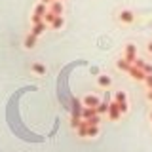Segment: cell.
Listing matches in <instances>:
<instances>
[{
  "instance_id": "obj_12",
  "label": "cell",
  "mask_w": 152,
  "mask_h": 152,
  "mask_svg": "<svg viewBox=\"0 0 152 152\" xmlns=\"http://www.w3.org/2000/svg\"><path fill=\"white\" fill-rule=\"evenodd\" d=\"M93 114H97L95 107H84V108H82V120H89Z\"/></svg>"
},
{
  "instance_id": "obj_23",
  "label": "cell",
  "mask_w": 152,
  "mask_h": 152,
  "mask_svg": "<svg viewBox=\"0 0 152 152\" xmlns=\"http://www.w3.org/2000/svg\"><path fill=\"white\" fill-rule=\"evenodd\" d=\"M118 103V101H116ZM120 104V110H122V114H126L127 110H129V107H127V101H124V103H118Z\"/></svg>"
},
{
  "instance_id": "obj_20",
  "label": "cell",
  "mask_w": 152,
  "mask_h": 152,
  "mask_svg": "<svg viewBox=\"0 0 152 152\" xmlns=\"http://www.w3.org/2000/svg\"><path fill=\"white\" fill-rule=\"evenodd\" d=\"M99 122H101V114H93V116L88 120L89 126H99Z\"/></svg>"
},
{
  "instance_id": "obj_3",
  "label": "cell",
  "mask_w": 152,
  "mask_h": 152,
  "mask_svg": "<svg viewBox=\"0 0 152 152\" xmlns=\"http://www.w3.org/2000/svg\"><path fill=\"white\" fill-rule=\"evenodd\" d=\"M124 57H126V59L133 65V63H135V59H137V46L135 44H127L126 50H124Z\"/></svg>"
},
{
  "instance_id": "obj_24",
  "label": "cell",
  "mask_w": 152,
  "mask_h": 152,
  "mask_svg": "<svg viewBox=\"0 0 152 152\" xmlns=\"http://www.w3.org/2000/svg\"><path fill=\"white\" fill-rule=\"evenodd\" d=\"M145 84H146V88H148V89H152V74H146Z\"/></svg>"
},
{
  "instance_id": "obj_7",
  "label": "cell",
  "mask_w": 152,
  "mask_h": 152,
  "mask_svg": "<svg viewBox=\"0 0 152 152\" xmlns=\"http://www.w3.org/2000/svg\"><path fill=\"white\" fill-rule=\"evenodd\" d=\"M36 40H38V36H34L32 32H28V34L25 36V42H23V46H25L27 50H32V48L36 46Z\"/></svg>"
},
{
  "instance_id": "obj_6",
  "label": "cell",
  "mask_w": 152,
  "mask_h": 152,
  "mask_svg": "<svg viewBox=\"0 0 152 152\" xmlns=\"http://www.w3.org/2000/svg\"><path fill=\"white\" fill-rule=\"evenodd\" d=\"M46 28H48V23H46V21H40V23H34V25H32L31 32H32L34 36H40L42 32L46 31Z\"/></svg>"
},
{
  "instance_id": "obj_1",
  "label": "cell",
  "mask_w": 152,
  "mask_h": 152,
  "mask_svg": "<svg viewBox=\"0 0 152 152\" xmlns=\"http://www.w3.org/2000/svg\"><path fill=\"white\" fill-rule=\"evenodd\" d=\"M48 4H44V2H40L38 6L34 8V13H32V17H31V21H32V25L34 23H40V21H44V15H46V12H48Z\"/></svg>"
},
{
  "instance_id": "obj_4",
  "label": "cell",
  "mask_w": 152,
  "mask_h": 152,
  "mask_svg": "<svg viewBox=\"0 0 152 152\" xmlns=\"http://www.w3.org/2000/svg\"><path fill=\"white\" fill-rule=\"evenodd\" d=\"M127 74H129L133 80H137V82H145V78H146L145 70H141L139 66H135V65H131V69L127 70Z\"/></svg>"
},
{
  "instance_id": "obj_13",
  "label": "cell",
  "mask_w": 152,
  "mask_h": 152,
  "mask_svg": "<svg viewBox=\"0 0 152 152\" xmlns=\"http://www.w3.org/2000/svg\"><path fill=\"white\" fill-rule=\"evenodd\" d=\"M82 104L78 101H72V118H82Z\"/></svg>"
},
{
  "instance_id": "obj_19",
  "label": "cell",
  "mask_w": 152,
  "mask_h": 152,
  "mask_svg": "<svg viewBox=\"0 0 152 152\" xmlns=\"http://www.w3.org/2000/svg\"><path fill=\"white\" fill-rule=\"evenodd\" d=\"M99 135V126H89L88 127V137H97Z\"/></svg>"
},
{
  "instance_id": "obj_25",
  "label": "cell",
  "mask_w": 152,
  "mask_h": 152,
  "mask_svg": "<svg viewBox=\"0 0 152 152\" xmlns=\"http://www.w3.org/2000/svg\"><path fill=\"white\" fill-rule=\"evenodd\" d=\"M142 70H145V74H152V65H150V63H145Z\"/></svg>"
},
{
  "instance_id": "obj_9",
  "label": "cell",
  "mask_w": 152,
  "mask_h": 152,
  "mask_svg": "<svg viewBox=\"0 0 152 152\" xmlns=\"http://www.w3.org/2000/svg\"><path fill=\"white\" fill-rule=\"evenodd\" d=\"M101 103V99L95 97V95H86L84 97V107H97Z\"/></svg>"
},
{
  "instance_id": "obj_22",
  "label": "cell",
  "mask_w": 152,
  "mask_h": 152,
  "mask_svg": "<svg viewBox=\"0 0 152 152\" xmlns=\"http://www.w3.org/2000/svg\"><path fill=\"white\" fill-rule=\"evenodd\" d=\"M80 122H82V118H70V127L76 129V127L80 126Z\"/></svg>"
},
{
  "instance_id": "obj_29",
  "label": "cell",
  "mask_w": 152,
  "mask_h": 152,
  "mask_svg": "<svg viewBox=\"0 0 152 152\" xmlns=\"http://www.w3.org/2000/svg\"><path fill=\"white\" fill-rule=\"evenodd\" d=\"M150 120H152V112H150Z\"/></svg>"
},
{
  "instance_id": "obj_26",
  "label": "cell",
  "mask_w": 152,
  "mask_h": 152,
  "mask_svg": "<svg viewBox=\"0 0 152 152\" xmlns=\"http://www.w3.org/2000/svg\"><path fill=\"white\" fill-rule=\"evenodd\" d=\"M146 99H148V101L152 103V89H148V93H146Z\"/></svg>"
},
{
  "instance_id": "obj_2",
  "label": "cell",
  "mask_w": 152,
  "mask_h": 152,
  "mask_svg": "<svg viewBox=\"0 0 152 152\" xmlns=\"http://www.w3.org/2000/svg\"><path fill=\"white\" fill-rule=\"evenodd\" d=\"M108 118H110L112 122H116V120H120V116H122V110H120V104H118L116 101H110L108 103Z\"/></svg>"
},
{
  "instance_id": "obj_21",
  "label": "cell",
  "mask_w": 152,
  "mask_h": 152,
  "mask_svg": "<svg viewBox=\"0 0 152 152\" xmlns=\"http://www.w3.org/2000/svg\"><path fill=\"white\" fill-rule=\"evenodd\" d=\"M114 101H118V103H124V101H127L126 93H124V91H116V97H114Z\"/></svg>"
},
{
  "instance_id": "obj_28",
  "label": "cell",
  "mask_w": 152,
  "mask_h": 152,
  "mask_svg": "<svg viewBox=\"0 0 152 152\" xmlns=\"http://www.w3.org/2000/svg\"><path fill=\"white\" fill-rule=\"evenodd\" d=\"M40 2H44V4H51L53 0H40Z\"/></svg>"
},
{
  "instance_id": "obj_10",
  "label": "cell",
  "mask_w": 152,
  "mask_h": 152,
  "mask_svg": "<svg viewBox=\"0 0 152 152\" xmlns=\"http://www.w3.org/2000/svg\"><path fill=\"white\" fill-rule=\"evenodd\" d=\"M116 66H118V70H122V72H127V70L131 69V63L126 59V57H122V59L116 61Z\"/></svg>"
},
{
  "instance_id": "obj_18",
  "label": "cell",
  "mask_w": 152,
  "mask_h": 152,
  "mask_svg": "<svg viewBox=\"0 0 152 152\" xmlns=\"http://www.w3.org/2000/svg\"><path fill=\"white\" fill-rule=\"evenodd\" d=\"M55 17H57L55 13L51 12V10H48V12H46V15H44V21L48 23V25H51V23H53V19H55Z\"/></svg>"
},
{
  "instance_id": "obj_14",
  "label": "cell",
  "mask_w": 152,
  "mask_h": 152,
  "mask_svg": "<svg viewBox=\"0 0 152 152\" xmlns=\"http://www.w3.org/2000/svg\"><path fill=\"white\" fill-rule=\"evenodd\" d=\"M97 84L101 86V88H108V86L112 84V80H110V76H107V74H101L97 78Z\"/></svg>"
},
{
  "instance_id": "obj_16",
  "label": "cell",
  "mask_w": 152,
  "mask_h": 152,
  "mask_svg": "<svg viewBox=\"0 0 152 152\" xmlns=\"http://www.w3.org/2000/svg\"><path fill=\"white\" fill-rule=\"evenodd\" d=\"M65 25V19H63V15H57L55 19H53V23H51V28H53V31H59L61 27Z\"/></svg>"
},
{
  "instance_id": "obj_27",
  "label": "cell",
  "mask_w": 152,
  "mask_h": 152,
  "mask_svg": "<svg viewBox=\"0 0 152 152\" xmlns=\"http://www.w3.org/2000/svg\"><path fill=\"white\" fill-rule=\"evenodd\" d=\"M146 50H148L150 53H152V42H148V46H146Z\"/></svg>"
},
{
  "instance_id": "obj_15",
  "label": "cell",
  "mask_w": 152,
  "mask_h": 152,
  "mask_svg": "<svg viewBox=\"0 0 152 152\" xmlns=\"http://www.w3.org/2000/svg\"><path fill=\"white\" fill-rule=\"evenodd\" d=\"M108 103H110V101H101V103H99L97 107H95L97 114H101V116H103V114H107L108 112Z\"/></svg>"
},
{
  "instance_id": "obj_5",
  "label": "cell",
  "mask_w": 152,
  "mask_h": 152,
  "mask_svg": "<svg viewBox=\"0 0 152 152\" xmlns=\"http://www.w3.org/2000/svg\"><path fill=\"white\" fill-rule=\"evenodd\" d=\"M118 19H120L122 23H126V25H129V23L135 21V13H133L131 10H122L120 15H118Z\"/></svg>"
},
{
  "instance_id": "obj_8",
  "label": "cell",
  "mask_w": 152,
  "mask_h": 152,
  "mask_svg": "<svg viewBox=\"0 0 152 152\" xmlns=\"http://www.w3.org/2000/svg\"><path fill=\"white\" fill-rule=\"evenodd\" d=\"M50 10L51 12L55 13V15H63V2H61V0H53V2L50 4Z\"/></svg>"
},
{
  "instance_id": "obj_30",
  "label": "cell",
  "mask_w": 152,
  "mask_h": 152,
  "mask_svg": "<svg viewBox=\"0 0 152 152\" xmlns=\"http://www.w3.org/2000/svg\"><path fill=\"white\" fill-rule=\"evenodd\" d=\"M61 2H63V0H61Z\"/></svg>"
},
{
  "instance_id": "obj_11",
  "label": "cell",
  "mask_w": 152,
  "mask_h": 152,
  "mask_svg": "<svg viewBox=\"0 0 152 152\" xmlns=\"http://www.w3.org/2000/svg\"><path fill=\"white\" fill-rule=\"evenodd\" d=\"M88 127H89L88 120H82V122H80V126L76 127V133H78V137H88Z\"/></svg>"
},
{
  "instance_id": "obj_17",
  "label": "cell",
  "mask_w": 152,
  "mask_h": 152,
  "mask_svg": "<svg viewBox=\"0 0 152 152\" xmlns=\"http://www.w3.org/2000/svg\"><path fill=\"white\" fill-rule=\"evenodd\" d=\"M31 70H32V72H34V74H46V66L44 65H42V63H34V65H32L31 66Z\"/></svg>"
}]
</instances>
